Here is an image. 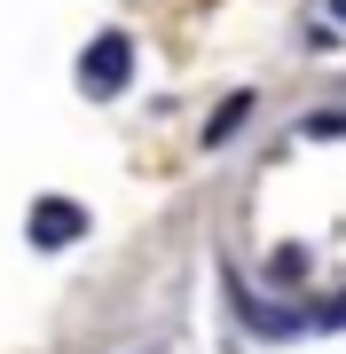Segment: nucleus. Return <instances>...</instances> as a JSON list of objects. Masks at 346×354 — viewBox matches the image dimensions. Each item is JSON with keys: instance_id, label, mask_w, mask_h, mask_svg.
Masks as SVG:
<instances>
[{"instance_id": "1", "label": "nucleus", "mask_w": 346, "mask_h": 354, "mask_svg": "<svg viewBox=\"0 0 346 354\" xmlns=\"http://www.w3.org/2000/svg\"><path fill=\"white\" fill-rule=\"evenodd\" d=\"M126 79H134V39L126 32H103L87 55H79V87L87 95H118Z\"/></svg>"}, {"instance_id": "2", "label": "nucleus", "mask_w": 346, "mask_h": 354, "mask_svg": "<svg viewBox=\"0 0 346 354\" xmlns=\"http://www.w3.org/2000/svg\"><path fill=\"white\" fill-rule=\"evenodd\" d=\"M79 228H87V213H79L71 197H39V205H32V244H48V252L79 244Z\"/></svg>"}, {"instance_id": "3", "label": "nucleus", "mask_w": 346, "mask_h": 354, "mask_svg": "<svg viewBox=\"0 0 346 354\" xmlns=\"http://www.w3.org/2000/svg\"><path fill=\"white\" fill-rule=\"evenodd\" d=\"M244 111H252V95H229V102H220V118L205 127V142H229V134L244 127Z\"/></svg>"}, {"instance_id": "4", "label": "nucleus", "mask_w": 346, "mask_h": 354, "mask_svg": "<svg viewBox=\"0 0 346 354\" xmlns=\"http://www.w3.org/2000/svg\"><path fill=\"white\" fill-rule=\"evenodd\" d=\"M331 16H338V24H346V0H331Z\"/></svg>"}]
</instances>
